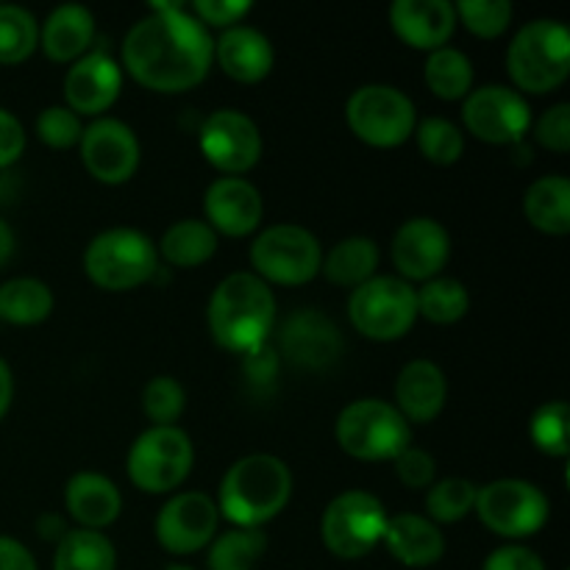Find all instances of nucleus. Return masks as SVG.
<instances>
[{"label": "nucleus", "mask_w": 570, "mask_h": 570, "mask_svg": "<svg viewBox=\"0 0 570 570\" xmlns=\"http://www.w3.org/2000/svg\"><path fill=\"white\" fill-rule=\"evenodd\" d=\"M193 462L195 449L187 432H181L178 426H154L134 440L126 471L137 490L165 495L187 482Z\"/></svg>", "instance_id": "obj_7"}, {"label": "nucleus", "mask_w": 570, "mask_h": 570, "mask_svg": "<svg viewBox=\"0 0 570 570\" xmlns=\"http://www.w3.org/2000/svg\"><path fill=\"white\" fill-rule=\"evenodd\" d=\"M473 512L499 538L523 540L549 523L551 504L538 484L523 479H495L479 488Z\"/></svg>", "instance_id": "obj_12"}, {"label": "nucleus", "mask_w": 570, "mask_h": 570, "mask_svg": "<svg viewBox=\"0 0 570 570\" xmlns=\"http://www.w3.org/2000/svg\"><path fill=\"white\" fill-rule=\"evenodd\" d=\"M215 42L209 31L181 3L150 6L122 42V67L128 76L165 95L198 87L209 76Z\"/></svg>", "instance_id": "obj_1"}, {"label": "nucleus", "mask_w": 570, "mask_h": 570, "mask_svg": "<svg viewBox=\"0 0 570 570\" xmlns=\"http://www.w3.org/2000/svg\"><path fill=\"white\" fill-rule=\"evenodd\" d=\"M393 462H395V473H399V479L410 490H426L434 484L438 462H434V456L429 454V451L410 445V449H406L404 454L395 456Z\"/></svg>", "instance_id": "obj_43"}, {"label": "nucleus", "mask_w": 570, "mask_h": 570, "mask_svg": "<svg viewBox=\"0 0 570 570\" xmlns=\"http://www.w3.org/2000/svg\"><path fill=\"white\" fill-rule=\"evenodd\" d=\"M390 28L415 50L445 48L456 31V11L449 0H399L390 6Z\"/></svg>", "instance_id": "obj_21"}, {"label": "nucleus", "mask_w": 570, "mask_h": 570, "mask_svg": "<svg viewBox=\"0 0 570 570\" xmlns=\"http://www.w3.org/2000/svg\"><path fill=\"white\" fill-rule=\"evenodd\" d=\"M482 570H546V562L540 560L538 551L512 543L495 549L493 554L484 560Z\"/></svg>", "instance_id": "obj_45"}, {"label": "nucleus", "mask_w": 570, "mask_h": 570, "mask_svg": "<svg viewBox=\"0 0 570 570\" xmlns=\"http://www.w3.org/2000/svg\"><path fill=\"white\" fill-rule=\"evenodd\" d=\"M65 507L72 521L78 523V529L104 532L120 518L122 495L111 479L92 471H81L67 482Z\"/></svg>", "instance_id": "obj_24"}, {"label": "nucleus", "mask_w": 570, "mask_h": 570, "mask_svg": "<svg viewBox=\"0 0 570 570\" xmlns=\"http://www.w3.org/2000/svg\"><path fill=\"white\" fill-rule=\"evenodd\" d=\"M189 11H193V17L200 26L234 28L248 14L250 3L248 0H195Z\"/></svg>", "instance_id": "obj_44"}, {"label": "nucleus", "mask_w": 570, "mask_h": 570, "mask_svg": "<svg viewBox=\"0 0 570 570\" xmlns=\"http://www.w3.org/2000/svg\"><path fill=\"white\" fill-rule=\"evenodd\" d=\"M217 523H220V512H217L215 499L189 490V493L173 495L161 507L156 518V540L167 554L187 557L215 540Z\"/></svg>", "instance_id": "obj_15"}, {"label": "nucleus", "mask_w": 570, "mask_h": 570, "mask_svg": "<svg viewBox=\"0 0 570 570\" xmlns=\"http://www.w3.org/2000/svg\"><path fill=\"white\" fill-rule=\"evenodd\" d=\"M348 317L362 337L376 340V343H393L415 326V289L399 276L367 278L365 284L351 289Z\"/></svg>", "instance_id": "obj_8"}, {"label": "nucleus", "mask_w": 570, "mask_h": 570, "mask_svg": "<svg viewBox=\"0 0 570 570\" xmlns=\"http://www.w3.org/2000/svg\"><path fill=\"white\" fill-rule=\"evenodd\" d=\"M11 399H14V379H11V371L9 365H6V360L0 356V421H3V415L9 412Z\"/></svg>", "instance_id": "obj_49"}, {"label": "nucleus", "mask_w": 570, "mask_h": 570, "mask_svg": "<svg viewBox=\"0 0 570 570\" xmlns=\"http://www.w3.org/2000/svg\"><path fill=\"white\" fill-rule=\"evenodd\" d=\"M289 495V468L273 454H250L228 468L215 504L234 529H262L287 507Z\"/></svg>", "instance_id": "obj_3"}, {"label": "nucleus", "mask_w": 570, "mask_h": 570, "mask_svg": "<svg viewBox=\"0 0 570 570\" xmlns=\"http://www.w3.org/2000/svg\"><path fill=\"white\" fill-rule=\"evenodd\" d=\"M476 493L479 488L471 479L451 476L443 482L432 484L426 495V512L429 521L434 523H456L462 518H468L476 507Z\"/></svg>", "instance_id": "obj_36"}, {"label": "nucleus", "mask_w": 570, "mask_h": 570, "mask_svg": "<svg viewBox=\"0 0 570 570\" xmlns=\"http://www.w3.org/2000/svg\"><path fill=\"white\" fill-rule=\"evenodd\" d=\"M37 532L42 534L45 540H56V543H59V540L65 538L70 529L65 527V521H61L59 515H45V518H39V521H37Z\"/></svg>", "instance_id": "obj_50"}, {"label": "nucleus", "mask_w": 570, "mask_h": 570, "mask_svg": "<svg viewBox=\"0 0 570 570\" xmlns=\"http://www.w3.org/2000/svg\"><path fill=\"white\" fill-rule=\"evenodd\" d=\"M117 551L104 532L70 529L56 543L53 570H115Z\"/></svg>", "instance_id": "obj_31"}, {"label": "nucleus", "mask_w": 570, "mask_h": 570, "mask_svg": "<svg viewBox=\"0 0 570 570\" xmlns=\"http://www.w3.org/2000/svg\"><path fill=\"white\" fill-rule=\"evenodd\" d=\"M122 89V70L109 53L95 50L72 61L65 78L67 109L78 117H98L115 106Z\"/></svg>", "instance_id": "obj_18"}, {"label": "nucleus", "mask_w": 570, "mask_h": 570, "mask_svg": "<svg viewBox=\"0 0 570 570\" xmlns=\"http://www.w3.org/2000/svg\"><path fill=\"white\" fill-rule=\"evenodd\" d=\"M337 445L362 462H390L412 445V426L390 401L360 399L337 417Z\"/></svg>", "instance_id": "obj_5"}, {"label": "nucleus", "mask_w": 570, "mask_h": 570, "mask_svg": "<svg viewBox=\"0 0 570 570\" xmlns=\"http://www.w3.org/2000/svg\"><path fill=\"white\" fill-rule=\"evenodd\" d=\"M204 212L206 226L215 234L220 232L226 237H248L259 228L265 204H262V193L254 184L245 181V178L228 176L209 184L204 195Z\"/></svg>", "instance_id": "obj_19"}, {"label": "nucleus", "mask_w": 570, "mask_h": 570, "mask_svg": "<svg viewBox=\"0 0 570 570\" xmlns=\"http://www.w3.org/2000/svg\"><path fill=\"white\" fill-rule=\"evenodd\" d=\"M523 215L538 232L566 237L570 232V181L566 176H543L523 195Z\"/></svg>", "instance_id": "obj_27"}, {"label": "nucleus", "mask_w": 570, "mask_h": 570, "mask_svg": "<svg viewBox=\"0 0 570 570\" xmlns=\"http://www.w3.org/2000/svg\"><path fill=\"white\" fill-rule=\"evenodd\" d=\"M323 248L312 232L295 223L271 226L250 243V267L254 276L271 287H298L321 273Z\"/></svg>", "instance_id": "obj_9"}, {"label": "nucleus", "mask_w": 570, "mask_h": 570, "mask_svg": "<svg viewBox=\"0 0 570 570\" xmlns=\"http://www.w3.org/2000/svg\"><path fill=\"white\" fill-rule=\"evenodd\" d=\"M276 367H278V356L271 345H265V348L245 356V371H248V376L254 379V382H271V379L276 376Z\"/></svg>", "instance_id": "obj_48"}, {"label": "nucleus", "mask_w": 570, "mask_h": 570, "mask_svg": "<svg viewBox=\"0 0 570 570\" xmlns=\"http://www.w3.org/2000/svg\"><path fill=\"white\" fill-rule=\"evenodd\" d=\"M456 20H462V26L473 33V37L482 39H495L510 28L512 9L510 0H460L454 6Z\"/></svg>", "instance_id": "obj_39"}, {"label": "nucleus", "mask_w": 570, "mask_h": 570, "mask_svg": "<svg viewBox=\"0 0 570 570\" xmlns=\"http://www.w3.org/2000/svg\"><path fill=\"white\" fill-rule=\"evenodd\" d=\"M156 254L173 267H200L217 254V234L206 226V220H178L161 234Z\"/></svg>", "instance_id": "obj_28"}, {"label": "nucleus", "mask_w": 570, "mask_h": 570, "mask_svg": "<svg viewBox=\"0 0 570 570\" xmlns=\"http://www.w3.org/2000/svg\"><path fill=\"white\" fill-rule=\"evenodd\" d=\"M53 312V293L39 278H11L0 284V321L11 326H37Z\"/></svg>", "instance_id": "obj_30"}, {"label": "nucleus", "mask_w": 570, "mask_h": 570, "mask_svg": "<svg viewBox=\"0 0 570 570\" xmlns=\"http://www.w3.org/2000/svg\"><path fill=\"white\" fill-rule=\"evenodd\" d=\"M200 154L226 176H243L262 159V134L248 115L220 109L206 117L200 128Z\"/></svg>", "instance_id": "obj_14"}, {"label": "nucleus", "mask_w": 570, "mask_h": 570, "mask_svg": "<svg viewBox=\"0 0 570 570\" xmlns=\"http://www.w3.org/2000/svg\"><path fill=\"white\" fill-rule=\"evenodd\" d=\"M449 399V384L443 371L429 360H412L401 367L395 379V410L406 423H432L443 412Z\"/></svg>", "instance_id": "obj_22"}, {"label": "nucleus", "mask_w": 570, "mask_h": 570, "mask_svg": "<svg viewBox=\"0 0 570 570\" xmlns=\"http://www.w3.org/2000/svg\"><path fill=\"white\" fill-rule=\"evenodd\" d=\"M81 161L100 184H126L139 167V142L131 128L111 117H100L81 134Z\"/></svg>", "instance_id": "obj_16"}, {"label": "nucleus", "mask_w": 570, "mask_h": 570, "mask_svg": "<svg viewBox=\"0 0 570 570\" xmlns=\"http://www.w3.org/2000/svg\"><path fill=\"white\" fill-rule=\"evenodd\" d=\"M26 150V131L11 111L0 109V170L14 165Z\"/></svg>", "instance_id": "obj_46"}, {"label": "nucleus", "mask_w": 570, "mask_h": 570, "mask_svg": "<svg viewBox=\"0 0 570 570\" xmlns=\"http://www.w3.org/2000/svg\"><path fill=\"white\" fill-rule=\"evenodd\" d=\"M0 570H39L31 551L14 538L0 534Z\"/></svg>", "instance_id": "obj_47"}, {"label": "nucleus", "mask_w": 570, "mask_h": 570, "mask_svg": "<svg viewBox=\"0 0 570 570\" xmlns=\"http://www.w3.org/2000/svg\"><path fill=\"white\" fill-rule=\"evenodd\" d=\"M11 254H14V234H11V228L0 220V265H6Z\"/></svg>", "instance_id": "obj_51"}, {"label": "nucleus", "mask_w": 570, "mask_h": 570, "mask_svg": "<svg viewBox=\"0 0 570 570\" xmlns=\"http://www.w3.org/2000/svg\"><path fill=\"white\" fill-rule=\"evenodd\" d=\"M267 551L262 529H228L209 543L206 568L209 570H256Z\"/></svg>", "instance_id": "obj_33"}, {"label": "nucleus", "mask_w": 570, "mask_h": 570, "mask_svg": "<svg viewBox=\"0 0 570 570\" xmlns=\"http://www.w3.org/2000/svg\"><path fill=\"white\" fill-rule=\"evenodd\" d=\"M534 139L551 154L570 150V104H557L534 122Z\"/></svg>", "instance_id": "obj_42"}, {"label": "nucleus", "mask_w": 570, "mask_h": 570, "mask_svg": "<svg viewBox=\"0 0 570 570\" xmlns=\"http://www.w3.org/2000/svg\"><path fill=\"white\" fill-rule=\"evenodd\" d=\"M282 354L293 365L321 371L343 354V337L337 326L317 309H301L284 321Z\"/></svg>", "instance_id": "obj_20"}, {"label": "nucleus", "mask_w": 570, "mask_h": 570, "mask_svg": "<svg viewBox=\"0 0 570 570\" xmlns=\"http://www.w3.org/2000/svg\"><path fill=\"white\" fill-rule=\"evenodd\" d=\"M37 134L48 148L67 150L81 142V117L67 109V106H48L45 111H39Z\"/></svg>", "instance_id": "obj_41"}, {"label": "nucleus", "mask_w": 570, "mask_h": 570, "mask_svg": "<svg viewBox=\"0 0 570 570\" xmlns=\"http://www.w3.org/2000/svg\"><path fill=\"white\" fill-rule=\"evenodd\" d=\"M187 395L173 376H156L142 390V410L154 426H176L184 415Z\"/></svg>", "instance_id": "obj_40"}, {"label": "nucleus", "mask_w": 570, "mask_h": 570, "mask_svg": "<svg viewBox=\"0 0 570 570\" xmlns=\"http://www.w3.org/2000/svg\"><path fill=\"white\" fill-rule=\"evenodd\" d=\"M568 404L566 401H549V404L540 406L532 415V443L538 445L543 454L557 456V460H566L570 454V434H568Z\"/></svg>", "instance_id": "obj_38"}, {"label": "nucleus", "mask_w": 570, "mask_h": 570, "mask_svg": "<svg viewBox=\"0 0 570 570\" xmlns=\"http://www.w3.org/2000/svg\"><path fill=\"white\" fill-rule=\"evenodd\" d=\"M415 139L421 154L432 165H454V161L462 159V150H465L462 131L445 117H429L421 126H415Z\"/></svg>", "instance_id": "obj_37"}, {"label": "nucleus", "mask_w": 570, "mask_h": 570, "mask_svg": "<svg viewBox=\"0 0 570 570\" xmlns=\"http://www.w3.org/2000/svg\"><path fill=\"white\" fill-rule=\"evenodd\" d=\"M215 59L228 78L239 83H259L273 70L271 39L250 26H234L220 33L215 42Z\"/></svg>", "instance_id": "obj_23"}, {"label": "nucleus", "mask_w": 570, "mask_h": 570, "mask_svg": "<svg viewBox=\"0 0 570 570\" xmlns=\"http://www.w3.org/2000/svg\"><path fill=\"white\" fill-rule=\"evenodd\" d=\"M423 78L440 100H460L468 98L473 89V65L462 50L438 48L429 53Z\"/></svg>", "instance_id": "obj_32"}, {"label": "nucleus", "mask_w": 570, "mask_h": 570, "mask_svg": "<svg viewBox=\"0 0 570 570\" xmlns=\"http://www.w3.org/2000/svg\"><path fill=\"white\" fill-rule=\"evenodd\" d=\"M95 39V17L83 6H59L39 28V45L45 56L59 65H72L89 50Z\"/></svg>", "instance_id": "obj_26"}, {"label": "nucleus", "mask_w": 570, "mask_h": 570, "mask_svg": "<svg viewBox=\"0 0 570 570\" xmlns=\"http://www.w3.org/2000/svg\"><path fill=\"white\" fill-rule=\"evenodd\" d=\"M167 570H195V568H189V566H170Z\"/></svg>", "instance_id": "obj_52"}, {"label": "nucleus", "mask_w": 570, "mask_h": 570, "mask_svg": "<svg viewBox=\"0 0 570 570\" xmlns=\"http://www.w3.org/2000/svg\"><path fill=\"white\" fill-rule=\"evenodd\" d=\"M387 521V510L376 495L367 490H345L321 518L323 546L337 560H362L382 543Z\"/></svg>", "instance_id": "obj_10"}, {"label": "nucleus", "mask_w": 570, "mask_h": 570, "mask_svg": "<svg viewBox=\"0 0 570 570\" xmlns=\"http://www.w3.org/2000/svg\"><path fill=\"white\" fill-rule=\"evenodd\" d=\"M382 543L387 546L390 557L406 568H429L445 554V538L438 523L415 512L390 518Z\"/></svg>", "instance_id": "obj_25"}, {"label": "nucleus", "mask_w": 570, "mask_h": 570, "mask_svg": "<svg viewBox=\"0 0 570 570\" xmlns=\"http://www.w3.org/2000/svg\"><path fill=\"white\" fill-rule=\"evenodd\" d=\"M462 122L473 137L488 145H521L532 126V109L515 89L488 83L465 98Z\"/></svg>", "instance_id": "obj_13"}, {"label": "nucleus", "mask_w": 570, "mask_h": 570, "mask_svg": "<svg viewBox=\"0 0 570 570\" xmlns=\"http://www.w3.org/2000/svg\"><path fill=\"white\" fill-rule=\"evenodd\" d=\"M348 128L371 148H399L415 134V104L390 83H365L345 104Z\"/></svg>", "instance_id": "obj_11"}, {"label": "nucleus", "mask_w": 570, "mask_h": 570, "mask_svg": "<svg viewBox=\"0 0 570 570\" xmlns=\"http://www.w3.org/2000/svg\"><path fill=\"white\" fill-rule=\"evenodd\" d=\"M39 45V26L22 6H0V65H20L31 59Z\"/></svg>", "instance_id": "obj_35"}, {"label": "nucleus", "mask_w": 570, "mask_h": 570, "mask_svg": "<svg viewBox=\"0 0 570 570\" xmlns=\"http://www.w3.org/2000/svg\"><path fill=\"white\" fill-rule=\"evenodd\" d=\"M83 271L89 282L109 293L137 289L159 271L156 245L134 228H109L83 250Z\"/></svg>", "instance_id": "obj_6"}, {"label": "nucleus", "mask_w": 570, "mask_h": 570, "mask_svg": "<svg viewBox=\"0 0 570 570\" xmlns=\"http://www.w3.org/2000/svg\"><path fill=\"white\" fill-rule=\"evenodd\" d=\"M390 256L406 284L432 282L451 256L449 232L432 217H412L395 232Z\"/></svg>", "instance_id": "obj_17"}, {"label": "nucleus", "mask_w": 570, "mask_h": 570, "mask_svg": "<svg viewBox=\"0 0 570 570\" xmlns=\"http://www.w3.org/2000/svg\"><path fill=\"white\" fill-rule=\"evenodd\" d=\"M206 321L220 348L248 356L265 348L276 328V295L254 273H232L212 293Z\"/></svg>", "instance_id": "obj_2"}, {"label": "nucleus", "mask_w": 570, "mask_h": 570, "mask_svg": "<svg viewBox=\"0 0 570 570\" xmlns=\"http://www.w3.org/2000/svg\"><path fill=\"white\" fill-rule=\"evenodd\" d=\"M379 267V248L373 239L367 237H348L340 239L337 245H332L326 256H323L321 273L337 287L356 289L360 284H365L367 278H373Z\"/></svg>", "instance_id": "obj_29"}, {"label": "nucleus", "mask_w": 570, "mask_h": 570, "mask_svg": "<svg viewBox=\"0 0 570 570\" xmlns=\"http://www.w3.org/2000/svg\"><path fill=\"white\" fill-rule=\"evenodd\" d=\"M507 70L521 92L546 95L560 89L570 76L568 28L557 20L527 22L507 50Z\"/></svg>", "instance_id": "obj_4"}, {"label": "nucleus", "mask_w": 570, "mask_h": 570, "mask_svg": "<svg viewBox=\"0 0 570 570\" xmlns=\"http://www.w3.org/2000/svg\"><path fill=\"white\" fill-rule=\"evenodd\" d=\"M415 301L417 317H426L429 323H438V326L460 323L471 309V295H468L465 284L443 276L423 282V287L415 289Z\"/></svg>", "instance_id": "obj_34"}]
</instances>
